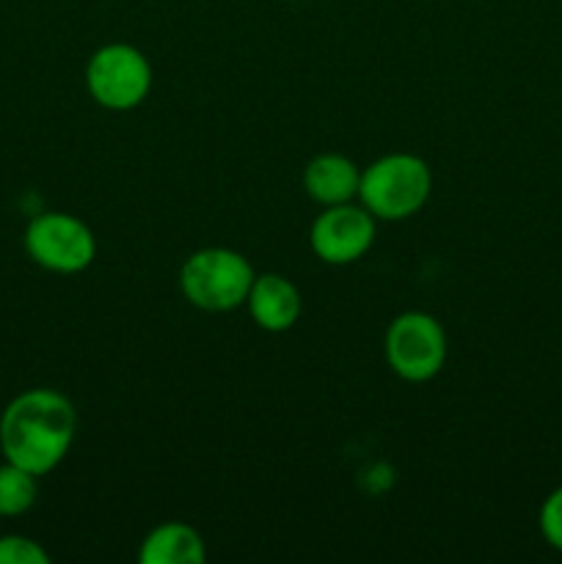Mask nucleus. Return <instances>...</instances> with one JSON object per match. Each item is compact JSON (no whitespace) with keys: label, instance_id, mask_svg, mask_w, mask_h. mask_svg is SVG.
Here are the masks:
<instances>
[{"label":"nucleus","instance_id":"1","mask_svg":"<svg viewBox=\"0 0 562 564\" xmlns=\"http://www.w3.org/2000/svg\"><path fill=\"white\" fill-rule=\"evenodd\" d=\"M77 433V411L55 389H31L0 411V452L9 463L44 477L69 452Z\"/></svg>","mask_w":562,"mask_h":564},{"label":"nucleus","instance_id":"2","mask_svg":"<svg viewBox=\"0 0 562 564\" xmlns=\"http://www.w3.org/2000/svg\"><path fill=\"white\" fill-rule=\"evenodd\" d=\"M433 193V171L419 154L395 152L361 171L358 202L375 220H406L428 204Z\"/></svg>","mask_w":562,"mask_h":564},{"label":"nucleus","instance_id":"3","mask_svg":"<svg viewBox=\"0 0 562 564\" xmlns=\"http://www.w3.org/2000/svg\"><path fill=\"white\" fill-rule=\"evenodd\" d=\"M253 279V264L240 251L213 246L185 259L180 270V290L191 306L220 314L246 306Z\"/></svg>","mask_w":562,"mask_h":564},{"label":"nucleus","instance_id":"4","mask_svg":"<svg viewBox=\"0 0 562 564\" xmlns=\"http://www.w3.org/2000/svg\"><path fill=\"white\" fill-rule=\"evenodd\" d=\"M152 64L138 47L110 42L99 47L86 64V88L105 110H132L152 91Z\"/></svg>","mask_w":562,"mask_h":564},{"label":"nucleus","instance_id":"5","mask_svg":"<svg viewBox=\"0 0 562 564\" xmlns=\"http://www.w3.org/2000/svg\"><path fill=\"white\" fill-rule=\"evenodd\" d=\"M383 352L386 364L397 378L408 380V383H424L444 369V325L428 312L400 314L386 330Z\"/></svg>","mask_w":562,"mask_h":564},{"label":"nucleus","instance_id":"6","mask_svg":"<svg viewBox=\"0 0 562 564\" xmlns=\"http://www.w3.org/2000/svg\"><path fill=\"white\" fill-rule=\"evenodd\" d=\"M25 251L50 273H80L97 257L91 226L69 213H39L25 229Z\"/></svg>","mask_w":562,"mask_h":564},{"label":"nucleus","instance_id":"7","mask_svg":"<svg viewBox=\"0 0 562 564\" xmlns=\"http://www.w3.org/2000/svg\"><path fill=\"white\" fill-rule=\"evenodd\" d=\"M309 242L320 262H358L375 242V215L364 204H334L314 218Z\"/></svg>","mask_w":562,"mask_h":564},{"label":"nucleus","instance_id":"8","mask_svg":"<svg viewBox=\"0 0 562 564\" xmlns=\"http://www.w3.org/2000/svg\"><path fill=\"white\" fill-rule=\"evenodd\" d=\"M248 314L268 334H284L301 319L303 301L298 286L279 273H262L253 279L246 297Z\"/></svg>","mask_w":562,"mask_h":564},{"label":"nucleus","instance_id":"9","mask_svg":"<svg viewBox=\"0 0 562 564\" xmlns=\"http://www.w3.org/2000/svg\"><path fill=\"white\" fill-rule=\"evenodd\" d=\"M361 185V169L350 158L336 152H323L309 160L303 169V191L320 207H334L358 198Z\"/></svg>","mask_w":562,"mask_h":564},{"label":"nucleus","instance_id":"10","mask_svg":"<svg viewBox=\"0 0 562 564\" xmlns=\"http://www.w3.org/2000/svg\"><path fill=\"white\" fill-rule=\"evenodd\" d=\"M204 560H207V549H204L202 534L182 521L154 527L138 549L141 564H204Z\"/></svg>","mask_w":562,"mask_h":564},{"label":"nucleus","instance_id":"11","mask_svg":"<svg viewBox=\"0 0 562 564\" xmlns=\"http://www.w3.org/2000/svg\"><path fill=\"white\" fill-rule=\"evenodd\" d=\"M36 474L6 460L0 466V518L25 516L36 505Z\"/></svg>","mask_w":562,"mask_h":564},{"label":"nucleus","instance_id":"12","mask_svg":"<svg viewBox=\"0 0 562 564\" xmlns=\"http://www.w3.org/2000/svg\"><path fill=\"white\" fill-rule=\"evenodd\" d=\"M0 564H50V554L25 534L0 538Z\"/></svg>","mask_w":562,"mask_h":564},{"label":"nucleus","instance_id":"13","mask_svg":"<svg viewBox=\"0 0 562 564\" xmlns=\"http://www.w3.org/2000/svg\"><path fill=\"white\" fill-rule=\"evenodd\" d=\"M540 532L551 549L562 551V488L549 494V499L540 507Z\"/></svg>","mask_w":562,"mask_h":564}]
</instances>
